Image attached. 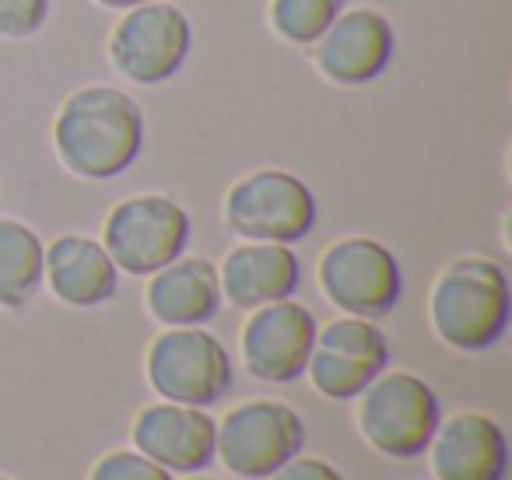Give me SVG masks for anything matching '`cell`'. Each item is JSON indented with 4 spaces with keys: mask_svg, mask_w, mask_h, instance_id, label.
Here are the masks:
<instances>
[{
    "mask_svg": "<svg viewBox=\"0 0 512 480\" xmlns=\"http://www.w3.org/2000/svg\"><path fill=\"white\" fill-rule=\"evenodd\" d=\"M53 148L67 172L106 183L130 169L144 148V113L123 88L88 85L60 106Z\"/></svg>",
    "mask_w": 512,
    "mask_h": 480,
    "instance_id": "6da1fadb",
    "label": "cell"
},
{
    "mask_svg": "<svg viewBox=\"0 0 512 480\" xmlns=\"http://www.w3.org/2000/svg\"><path fill=\"white\" fill-rule=\"evenodd\" d=\"M435 337L460 354H481L505 337L512 319L509 274L488 256H456L428 295Z\"/></svg>",
    "mask_w": 512,
    "mask_h": 480,
    "instance_id": "7a4b0ae2",
    "label": "cell"
},
{
    "mask_svg": "<svg viewBox=\"0 0 512 480\" xmlns=\"http://www.w3.org/2000/svg\"><path fill=\"white\" fill-rule=\"evenodd\" d=\"M358 400V431L386 459H414L439 428V396L414 372H379Z\"/></svg>",
    "mask_w": 512,
    "mask_h": 480,
    "instance_id": "3957f363",
    "label": "cell"
},
{
    "mask_svg": "<svg viewBox=\"0 0 512 480\" xmlns=\"http://www.w3.org/2000/svg\"><path fill=\"white\" fill-rule=\"evenodd\" d=\"M320 204L306 179L285 169H260L242 176L225 193V225L246 242L295 246L316 228Z\"/></svg>",
    "mask_w": 512,
    "mask_h": 480,
    "instance_id": "277c9868",
    "label": "cell"
},
{
    "mask_svg": "<svg viewBox=\"0 0 512 480\" xmlns=\"http://www.w3.org/2000/svg\"><path fill=\"white\" fill-rule=\"evenodd\" d=\"M148 382L162 400L211 407L232 389V358L204 326H165L148 347Z\"/></svg>",
    "mask_w": 512,
    "mask_h": 480,
    "instance_id": "5b68a950",
    "label": "cell"
},
{
    "mask_svg": "<svg viewBox=\"0 0 512 480\" xmlns=\"http://www.w3.org/2000/svg\"><path fill=\"white\" fill-rule=\"evenodd\" d=\"M320 291L344 316H390L404 298V270L383 242L369 235H348L320 256Z\"/></svg>",
    "mask_w": 512,
    "mask_h": 480,
    "instance_id": "8992f818",
    "label": "cell"
},
{
    "mask_svg": "<svg viewBox=\"0 0 512 480\" xmlns=\"http://www.w3.org/2000/svg\"><path fill=\"white\" fill-rule=\"evenodd\" d=\"M193 46V29L183 8L172 0L137 4L116 22L109 36V64L134 85L155 88L183 71Z\"/></svg>",
    "mask_w": 512,
    "mask_h": 480,
    "instance_id": "52a82bcc",
    "label": "cell"
},
{
    "mask_svg": "<svg viewBox=\"0 0 512 480\" xmlns=\"http://www.w3.org/2000/svg\"><path fill=\"white\" fill-rule=\"evenodd\" d=\"M186 242H190V214L162 193L120 200L102 225V246L113 256L116 270L130 277H151L165 263L183 256Z\"/></svg>",
    "mask_w": 512,
    "mask_h": 480,
    "instance_id": "ba28073f",
    "label": "cell"
},
{
    "mask_svg": "<svg viewBox=\"0 0 512 480\" xmlns=\"http://www.w3.org/2000/svg\"><path fill=\"white\" fill-rule=\"evenodd\" d=\"M306 445V424L281 400H246L232 407L218 424L214 456L235 477L260 480L299 456Z\"/></svg>",
    "mask_w": 512,
    "mask_h": 480,
    "instance_id": "9c48e42d",
    "label": "cell"
},
{
    "mask_svg": "<svg viewBox=\"0 0 512 480\" xmlns=\"http://www.w3.org/2000/svg\"><path fill=\"white\" fill-rule=\"evenodd\" d=\"M390 365V340L372 319L341 316L316 330L309 354V382L327 400H355Z\"/></svg>",
    "mask_w": 512,
    "mask_h": 480,
    "instance_id": "30bf717a",
    "label": "cell"
},
{
    "mask_svg": "<svg viewBox=\"0 0 512 480\" xmlns=\"http://www.w3.org/2000/svg\"><path fill=\"white\" fill-rule=\"evenodd\" d=\"M239 333L242 365L253 379L285 386L306 375L309 354L316 344V316L302 302L281 298V302L249 309Z\"/></svg>",
    "mask_w": 512,
    "mask_h": 480,
    "instance_id": "8fae6325",
    "label": "cell"
},
{
    "mask_svg": "<svg viewBox=\"0 0 512 480\" xmlns=\"http://www.w3.org/2000/svg\"><path fill=\"white\" fill-rule=\"evenodd\" d=\"M397 50L393 22L376 8H344L313 43L316 71L341 88H362L383 78Z\"/></svg>",
    "mask_w": 512,
    "mask_h": 480,
    "instance_id": "7c38bea8",
    "label": "cell"
},
{
    "mask_svg": "<svg viewBox=\"0 0 512 480\" xmlns=\"http://www.w3.org/2000/svg\"><path fill=\"white\" fill-rule=\"evenodd\" d=\"M218 421L204 407L186 403H151L134 417V449L169 473H197L214 459Z\"/></svg>",
    "mask_w": 512,
    "mask_h": 480,
    "instance_id": "4fadbf2b",
    "label": "cell"
},
{
    "mask_svg": "<svg viewBox=\"0 0 512 480\" xmlns=\"http://www.w3.org/2000/svg\"><path fill=\"white\" fill-rule=\"evenodd\" d=\"M435 480H505L509 442L495 417L477 410H456L439 421L428 442Z\"/></svg>",
    "mask_w": 512,
    "mask_h": 480,
    "instance_id": "5bb4252c",
    "label": "cell"
},
{
    "mask_svg": "<svg viewBox=\"0 0 512 480\" xmlns=\"http://www.w3.org/2000/svg\"><path fill=\"white\" fill-rule=\"evenodd\" d=\"M218 281L221 298H228L235 309H260L299 291L302 263L295 249L281 242H242L221 260Z\"/></svg>",
    "mask_w": 512,
    "mask_h": 480,
    "instance_id": "9a60e30c",
    "label": "cell"
},
{
    "mask_svg": "<svg viewBox=\"0 0 512 480\" xmlns=\"http://www.w3.org/2000/svg\"><path fill=\"white\" fill-rule=\"evenodd\" d=\"M43 281L71 309H95L106 305L120 288V270L106 246L88 235H60L46 246Z\"/></svg>",
    "mask_w": 512,
    "mask_h": 480,
    "instance_id": "2e32d148",
    "label": "cell"
},
{
    "mask_svg": "<svg viewBox=\"0 0 512 480\" xmlns=\"http://www.w3.org/2000/svg\"><path fill=\"white\" fill-rule=\"evenodd\" d=\"M148 316L162 326H204L221 309L218 267L204 256H176L155 270L144 291Z\"/></svg>",
    "mask_w": 512,
    "mask_h": 480,
    "instance_id": "e0dca14e",
    "label": "cell"
},
{
    "mask_svg": "<svg viewBox=\"0 0 512 480\" xmlns=\"http://www.w3.org/2000/svg\"><path fill=\"white\" fill-rule=\"evenodd\" d=\"M46 246L36 228L0 218V309H22L43 288Z\"/></svg>",
    "mask_w": 512,
    "mask_h": 480,
    "instance_id": "ac0fdd59",
    "label": "cell"
},
{
    "mask_svg": "<svg viewBox=\"0 0 512 480\" xmlns=\"http://www.w3.org/2000/svg\"><path fill=\"white\" fill-rule=\"evenodd\" d=\"M348 0H271V29L292 46H313Z\"/></svg>",
    "mask_w": 512,
    "mask_h": 480,
    "instance_id": "d6986e66",
    "label": "cell"
},
{
    "mask_svg": "<svg viewBox=\"0 0 512 480\" xmlns=\"http://www.w3.org/2000/svg\"><path fill=\"white\" fill-rule=\"evenodd\" d=\"M88 480H172V473L165 466L151 463L148 456H141L137 449H116L106 452L99 463L92 466Z\"/></svg>",
    "mask_w": 512,
    "mask_h": 480,
    "instance_id": "ffe728a7",
    "label": "cell"
},
{
    "mask_svg": "<svg viewBox=\"0 0 512 480\" xmlns=\"http://www.w3.org/2000/svg\"><path fill=\"white\" fill-rule=\"evenodd\" d=\"M50 22V0H0V39H32Z\"/></svg>",
    "mask_w": 512,
    "mask_h": 480,
    "instance_id": "44dd1931",
    "label": "cell"
},
{
    "mask_svg": "<svg viewBox=\"0 0 512 480\" xmlns=\"http://www.w3.org/2000/svg\"><path fill=\"white\" fill-rule=\"evenodd\" d=\"M271 480H344L334 463L320 456H292L271 473Z\"/></svg>",
    "mask_w": 512,
    "mask_h": 480,
    "instance_id": "7402d4cb",
    "label": "cell"
},
{
    "mask_svg": "<svg viewBox=\"0 0 512 480\" xmlns=\"http://www.w3.org/2000/svg\"><path fill=\"white\" fill-rule=\"evenodd\" d=\"M95 4L113 8V11H130V8H137V4H148V0H95Z\"/></svg>",
    "mask_w": 512,
    "mask_h": 480,
    "instance_id": "603a6c76",
    "label": "cell"
},
{
    "mask_svg": "<svg viewBox=\"0 0 512 480\" xmlns=\"http://www.w3.org/2000/svg\"><path fill=\"white\" fill-rule=\"evenodd\" d=\"M190 480H214V477H190Z\"/></svg>",
    "mask_w": 512,
    "mask_h": 480,
    "instance_id": "cb8c5ba5",
    "label": "cell"
},
{
    "mask_svg": "<svg viewBox=\"0 0 512 480\" xmlns=\"http://www.w3.org/2000/svg\"><path fill=\"white\" fill-rule=\"evenodd\" d=\"M0 480H11V477H0Z\"/></svg>",
    "mask_w": 512,
    "mask_h": 480,
    "instance_id": "d4e9b609",
    "label": "cell"
}]
</instances>
